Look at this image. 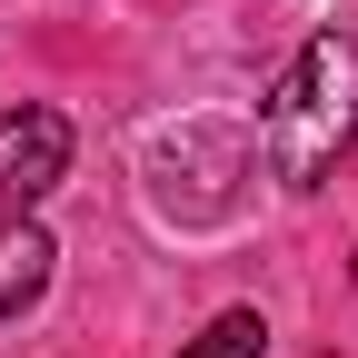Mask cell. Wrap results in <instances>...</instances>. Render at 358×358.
Instances as JSON below:
<instances>
[{"label":"cell","instance_id":"1","mask_svg":"<svg viewBox=\"0 0 358 358\" xmlns=\"http://www.w3.org/2000/svg\"><path fill=\"white\" fill-rule=\"evenodd\" d=\"M348 140H358V40L319 30V40L289 60V80L268 90L259 150H268V179H279V189H319Z\"/></svg>","mask_w":358,"mask_h":358},{"label":"cell","instance_id":"2","mask_svg":"<svg viewBox=\"0 0 358 358\" xmlns=\"http://www.w3.org/2000/svg\"><path fill=\"white\" fill-rule=\"evenodd\" d=\"M70 179V120L60 110H10L0 120V199L30 209V199H50Z\"/></svg>","mask_w":358,"mask_h":358},{"label":"cell","instance_id":"3","mask_svg":"<svg viewBox=\"0 0 358 358\" xmlns=\"http://www.w3.org/2000/svg\"><path fill=\"white\" fill-rule=\"evenodd\" d=\"M50 229H40V219H0V319H20V308L50 289Z\"/></svg>","mask_w":358,"mask_h":358},{"label":"cell","instance_id":"4","mask_svg":"<svg viewBox=\"0 0 358 358\" xmlns=\"http://www.w3.org/2000/svg\"><path fill=\"white\" fill-rule=\"evenodd\" d=\"M259 348H268V319H259V308H219L179 358H259Z\"/></svg>","mask_w":358,"mask_h":358}]
</instances>
